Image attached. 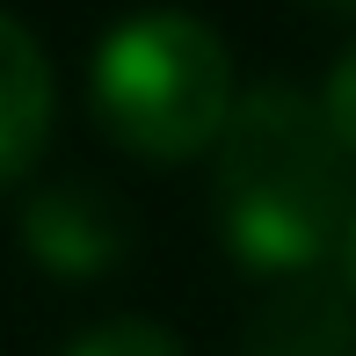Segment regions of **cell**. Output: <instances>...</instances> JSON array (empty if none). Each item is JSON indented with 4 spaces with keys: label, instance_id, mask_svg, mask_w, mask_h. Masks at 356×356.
Returning a JSON list of instances; mask_svg holds the SVG:
<instances>
[{
    "label": "cell",
    "instance_id": "277c9868",
    "mask_svg": "<svg viewBox=\"0 0 356 356\" xmlns=\"http://www.w3.org/2000/svg\"><path fill=\"white\" fill-rule=\"evenodd\" d=\"M51 145V66L15 15H0V189L22 182Z\"/></svg>",
    "mask_w": 356,
    "mask_h": 356
},
{
    "label": "cell",
    "instance_id": "5b68a950",
    "mask_svg": "<svg viewBox=\"0 0 356 356\" xmlns=\"http://www.w3.org/2000/svg\"><path fill=\"white\" fill-rule=\"evenodd\" d=\"M248 356H349V305L327 284H284L254 313Z\"/></svg>",
    "mask_w": 356,
    "mask_h": 356
},
{
    "label": "cell",
    "instance_id": "3957f363",
    "mask_svg": "<svg viewBox=\"0 0 356 356\" xmlns=\"http://www.w3.org/2000/svg\"><path fill=\"white\" fill-rule=\"evenodd\" d=\"M22 240L58 277H102V269H117L131 254V211L102 182H51L29 197Z\"/></svg>",
    "mask_w": 356,
    "mask_h": 356
},
{
    "label": "cell",
    "instance_id": "8992f818",
    "mask_svg": "<svg viewBox=\"0 0 356 356\" xmlns=\"http://www.w3.org/2000/svg\"><path fill=\"white\" fill-rule=\"evenodd\" d=\"M58 356H182V342L153 320H102V327H80Z\"/></svg>",
    "mask_w": 356,
    "mask_h": 356
},
{
    "label": "cell",
    "instance_id": "6da1fadb",
    "mask_svg": "<svg viewBox=\"0 0 356 356\" xmlns=\"http://www.w3.org/2000/svg\"><path fill=\"white\" fill-rule=\"evenodd\" d=\"M218 225L240 262L305 277L334 248H349L356 197H349V145L334 138L327 109L298 88H254L240 95L233 124L218 138L211 175Z\"/></svg>",
    "mask_w": 356,
    "mask_h": 356
},
{
    "label": "cell",
    "instance_id": "52a82bcc",
    "mask_svg": "<svg viewBox=\"0 0 356 356\" xmlns=\"http://www.w3.org/2000/svg\"><path fill=\"white\" fill-rule=\"evenodd\" d=\"M320 109H327L334 138H342V145H349V160H356V44H349L342 58H334L327 88H320Z\"/></svg>",
    "mask_w": 356,
    "mask_h": 356
},
{
    "label": "cell",
    "instance_id": "ba28073f",
    "mask_svg": "<svg viewBox=\"0 0 356 356\" xmlns=\"http://www.w3.org/2000/svg\"><path fill=\"white\" fill-rule=\"evenodd\" d=\"M342 269H349V284H356V225H349V248H342Z\"/></svg>",
    "mask_w": 356,
    "mask_h": 356
},
{
    "label": "cell",
    "instance_id": "7a4b0ae2",
    "mask_svg": "<svg viewBox=\"0 0 356 356\" xmlns=\"http://www.w3.org/2000/svg\"><path fill=\"white\" fill-rule=\"evenodd\" d=\"M95 124L138 160H197L233 124V58L197 15H131L95 44Z\"/></svg>",
    "mask_w": 356,
    "mask_h": 356
},
{
    "label": "cell",
    "instance_id": "9c48e42d",
    "mask_svg": "<svg viewBox=\"0 0 356 356\" xmlns=\"http://www.w3.org/2000/svg\"><path fill=\"white\" fill-rule=\"evenodd\" d=\"M327 8H356V0H327Z\"/></svg>",
    "mask_w": 356,
    "mask_h": 356
}]
</instances>
